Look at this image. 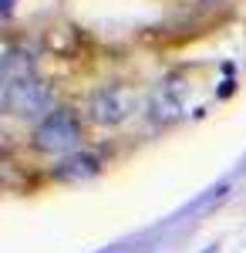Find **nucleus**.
<instances>
[{"label": "nucleus", "mask_w": 246, "mask_h": 253, "mask_svg": "<svg viewBox=\"0 0 246 253\" xmlns=\"http://www.w3.org/2000/svg\"><path fill=\"white\" fill-rule=\"evenodd\" d=\"M3 108L24 118H41L51 108V88L34 75H24L3 84Z\"/></svg>", "instance_id": "obj_1"}, {"label": "nucleus", "mask_w": 246, "mask_h": 253, "mask_svg": "<svg viewBox=\"0 0 246 253\" xmlns=\"http://www.w3.org/2000/svg\"><path fill=\"white\" fill-rule=\"evenodd\" d=\"M135 108V95L132 88H122V84H112V88H101L95 91L91 105H88V115L95 118L98 125H118L132 115Z\"/></svg>", "instance_id": "obj_3"}, {"label": "nucleus", "mask_w": 246, "mask_h": 253, "mask_svg": "<svg viewBox=\"0 0 246 253\" xmlns=\"http://www.w3.org/2000/svg\"><path fill=\"white\" fill-rule=\"evenodd\" d=\"M95 169H98V162L91 156H71L54 169V175L57 179H84V175L95 172Z\"/></svg>", "instance_id": "obj_4"}, {"label": "nucleus", "mask_w": 246, "mask_h": 253, "mask_svg": "<svg viewBox=\"0 0 246 253\" xmlns=\"http://www.w3.org/2000/svg\"><path fill=\"white\" fill-rule=\"evenodd\" d=\"M78 138H81V128H78V118L71 112H51L34 132V142L44 152H71Z\"/></svg>", "instance_id": "obj_2"}]
</instances>
